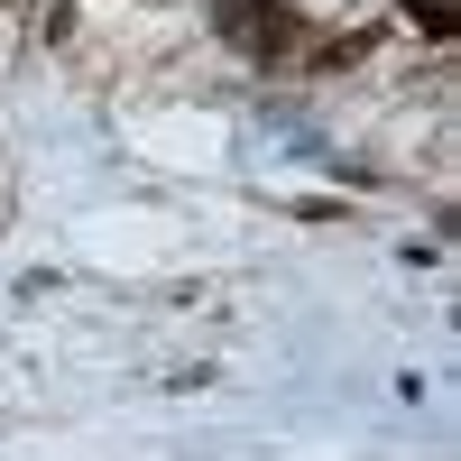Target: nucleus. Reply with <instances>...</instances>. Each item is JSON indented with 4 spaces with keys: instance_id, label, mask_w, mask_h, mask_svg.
<instances>
[{
    "instance_id": "f257e3e1",
    "label": "nucleus",
    "mask_w": 461,
    "mask_h": 461,
    "mask_svg": "<svg viewBox=\"0 0 461 461\" xmlns=\"http://www.w3.org/2000/svg\"><path fill=\"white\" fill-rule=\"evenodd\" d=\"M212 19L230 47H249V56H286L295 47V19L277 10V0H212Z\"/></svg>"
},
{
    "instance_id": "f03ea898",
    "label": "nucleus",
    "mask_w": 461,
    "mask_h": 461,
    "mask_svg": "<svg viewBox=\"0 0 461 461\" xmlns=\"http://www.w3.org/2000/svg\"><path fill=\"white\" fill-rule=\"evenodd\" d=\"M406 19L425 28V37H452L461 28V0H406Z\"/></svg>"
}]
</instances>
